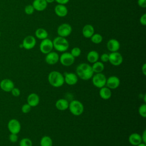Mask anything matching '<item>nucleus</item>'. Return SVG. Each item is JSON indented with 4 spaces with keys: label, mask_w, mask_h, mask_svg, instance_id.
I'll return each mask as SVG.
<instances>
[{
    "label": "nucleus",
    "mask_w": 146,
    "mask_h": 146,
    "mask_svg": "<svg viewBox=\"0 0 146 146\" xmlns=\"http://www.w3.org/2000/svg\"><path fill=\"white\" fill-rule=\"evenodd\" d=\"M48 81L54 87H60L64 83L63 75L58 71H52L48 75Z\"/></svg>",
    "instance_id": "2"
},
{
    "label": "nucleus",
    "mask_w": 146,
    "mask_h": 146,
    "mask_svg": "<svg viewBox=\"0 0 146 146\" xmlns=\"http://www.w3.org/2000/svg\"><path fill=\"white\" fill-rule=\"evenodd\" d=\"M94 34V28L90 24L86 25L82 29V34L86 38H90Z\"/></svg>",
    "instance_id": "21"
},
{
    "label": "nucleus",
    "mask_w": 146,
    "mask_h": 146,
    "mask_svg": "<svg viewBox=\"0 0 146 146\" xmlns=\"http://www.w3.org/2000/svg\"><path fill=\"white\" fill-rule=\"evenodd\" d=\"M32 5L34 10L38 11H42L47 8V3L46 0H34Z\"/></svg>",
    "instance_id": "18"
},
{
    "label": "nucleus",
    "mask_w": 146,
    "mask_h": 146,
    "mask_svg": "<svg viewBox=\"0 0 146 146\" xmlns=\"http://www.w3.org/2000/svg\"><path fill=\"white\" fill-rule=\"evenodd\" d=\"M123 61V58L121 54L117 52H112L109 54V59L108 62L114 66H118L120 65Z\"/></svg>",
    "instance_id": "8"
},
{
    "label": "nucleus",
    "mask_w": 146,
    "mask_h": 146,
    "mask_svg": "<svg viewBox=\"0 0 146 146\" xmlns=\"http://www.w3.org/2000/svg\"><path fill=\"white\" fill-rule=\"evenodd\" d=\"M92 64H93L91 67L94 73H101L103 71L104 69V65L103 62L97 61Z\"/></svg>",
    "instance_id": "25"
},
{
    "label": "nucleus",
    "mask_w": 146,
    "mask_h": 146,
    "mask_svg": "<svg viewBox=\"0 0 146 146\" xmlns=\"http://www.w3.org/2000/svg\"><path fill=\"white\" fill-rule=\"evenodd\" d=\"M142 142L144 143H146V130H144L143 131V133L142 135L141 136Z\"/></svg>",
    "instance_id": "39"
},
{
    "label": "nucleus",
    "mask_w": 146,
    "mask_h": 146,
    "mask_svg": "<svg viewBox=\"0 0 146 146\" xmlns=\"http://www.w3.org/2000/svg\"><path fill=\"white\" fill-rule=\"evenodd\" d=\"M120 83V81L119 78L116 76L112 75L107 79L106 85L110 89L114 90L117 88L119 86Z\"/></svg>",
    "instance_id": "12"
},
{
    "label": "nucleus",
    "mask_w": 146,
    "mask_h": 146,
    "mask_svg": "<svg viewBox=\"0 0 146 146\" xmlns=\"http://www.w3.org/2000/svg\"><path fill=\"white\" fill-rule=\"evenodd\" d=\"M106 76L102 72L95 73L92 77V82L94 86L97 88H100L106 86Z\"/></svg>",
    "instance_id": "5"
},
{
    "label": "nucleus",
    "mask_w": 146,
    "mask_h": 146,
    "mask_svg": "<svg viewBox=\"0 0 146 146\" xmlns=\"http://www.w3.org/2000/svg\"><path fill=\"white\" fill-rule=\"evenodd\" d=\"M99 95L102 99L104 100H108L111 97V90L107 87L104 86L100 88Z\"/></svg>",
    "instance_id": "23"
},
{
    "label": "nucleus",
    "mask_w": 146,
    "mask_h": 146,
    "mask_svg": "<svg viewBox=\"0 0 146 146\" xmlns=\"http://www.w3.org/2000/svg\"><path fill=\"white\" fill-rule=\"evenodd\" d=\"M141 71L144 75H146V64L144 63L141 67Z\"/></svg>",
    "instance_id": "41"
},
{
    "label": "nucleus",
    "mask_w": 146,
    "mask_h": 146,
    "mask_svg": "<svg viewBox=\"0 0 146 146\" xmlns=\"http://www.w3.org/2000/svg\"><path fill=\"white\" fill-rule=\"evenodd\" d=\"M35 35L37 38L43 40L47 38L48 33L45 29L43 28H39L36 30L35 32Z\"/></svg>",
    "instance_id": "26"
},
{
    "label": "nucleus",
    "mask_w": 146,
    "mask_h": 146,
    "mask_svg": "<svg viewBox=\"0 0 146 146\" xmlns=\"http://www.w3.org/2000/svg\"><path fill=\"white\" fill-rule=\"evenodd\" d=\"M109 54L107 53H103L100 56V60L103 63H106L108 62Z\"/></svg>",
    "instance_id": "35"
},
{
    "label": "nucleus",
    "mask_w": 146,
    "mask_h": 146,
    "mask_svg": "<svg viewBox=\"0 0 146 146\" xmlns=\"http://www.w3.org/2000/svg\"><path fill=\"white\" fill-rule=\"evenodd\" d=\"M58 4L61 5H65L67 4L70 0H55Z\"/></svg>",
    "instance_id": "40"
},
{
    "label": "nucleus",
    "mask_w": 146,
    "mask_h": 146,
    "mask_svg": "<svg viewBox=\"0 0 146 146\" xmlns=\"http://www.w3.org/2000/svg\"><path fill=\"white\" fill-rule=\"evenodd\" d=\"M19 146H32L33 143L29 138L25 137L19 141Z\"/></svg>",
    "instance_id": "29"
},
{
    "label": "nucleus",
    "mask_w": 146,
    "mask_h": 146,
    "mask_svg": "<svg viewBox=\"0 0 146 146\" xmlns=\"http://www.w3.org/2000/svg\"><path fill=\"white\" fill-rule=\"evenodd\" d=\"M53 47L59 52H66L69 47L68 41L66 38L57 36L52 40Z\"/></svg>",
    "instance_id": "3"
},
{
    "label": "nucleus",
    "mask_w": 146,
    "mask_h": 146,
    "mask_svg": "<svg viewBox=\"0 0 146 146\" xmlns=\"http://www.w3.org/2000/svg\"><path fill=\"white\" fill-rule=\"evenodd\" d=\"M59 60V56L58 54L55 51H51L46 54L45 57L46 62L50 64L53 65L57 63Z\"/></svg>",
    "instance_id": "14"
},
{
    "label": "nucleus",
    "mask_w": 146,
    "mask_h": 146,
    "mask_svg": "<svg viewBox=\"0 0 146 146\" xmlns=\"http://www.w3.org/2000/svg\"><path fill=\"white\" fill-rule=\"evenodd\" d=\"M53 48L52 40L47 38L43 39L39 45V50L44 54H47L52 51Z\"/></svg>",
    "instance_id": "6"
},
{
    "label": "nucleus",
    "mask_w": 146,
    "mask_h": 146,
    "mask_svg": "<svg viewBox=\"0 0 146 146\" xmlns=\"http://www.w3.org/2000/svg\"><path fill=\"white\" fill-rule=\"evenodd\" d=\"M11 94L14 96H15V97L19 96L21 94V91H20L19 89L18 88H16V87H14L12 89V90L11 91Z\"/></svg>",
    "instance_id": "36"
},
{
    "label": "nucleus",
    "mask_w": 146,
    "mask_h": 146,
    "mask_svg": "<svg viewBox=\"0 0 146 146\" xmlns=\"http://www.w3.org/2000/svg\"><path fill=\"white\" fill-rule=\"evenodd\" d=\"M138 5L142 8L146 7V0H137Z\"/></svg>",
    "instance_id": "38"
},
{
    "label": "nucleus",
    "mask_w": 146,
    "mask_h": 146,
    "mask_svg": "<svg viewBox=\"0 0 146 146\" xmlns=\"http://www.w3.org/2000/svg\"><path fill=\"white\" fill-rule=\"evenodd\" d=\"M70 53L74 58L78 57L81 54V50L80 48H79L78 47H75L73 48H72Z\"/></svg>",
    "instance_id": "31"
},
{
    "label": "nucleus",
    "mask_w": 146,
    "mask_h": 146,
    "mask_svg": "<svg viewBox=\"0 0 146 146\" xmlns=\"http://www.w3.org/2000/svg\"><path fill=\"white\" fill-rule=\"evenodd\" d=\"M14 87V82L9 79H4L0 82V88L5 92H11Z\"/></svg>",
    "instance_id": "15"
},
{
    "label": "nucleus",
    "mask_w": 146,
    "mask_h": 146,
    "mask_svg": "<svg viewBox=\"0 0 146 146\" xmlns=\"http://www.w3.org/2000/svg\"><path fill=\"white\" fill-rule=\"evenodd\" d=\"M120 43L116 39H111L107 43V49L112 52L117 51L120 48Z\"/></svg>",
    "instance_id": "16"
},
{
    "label": "nucleus",
    "mask_w": 146,
    "mask_h": 146,
    "mask_svg": "<svg viewBox=\"0 0 146 146\" xmlns=\"http://www.w3.org/2000/svg\"><path fill=\"white\" fill-rule=\"evenodd\" d=\"M40 146H52V140L48 136H44L40 141Z\"/></svg>",
    "instance_id": "27"
},
{
    "label": "nucleus",
    "mask_w": 146,
    "mask_h": 146,
    "mask_svg": "<svg viewBox=\"0 0 146 146\" xmlns=\"http://www.w3.org/2000/svg\"><path fill=\"white\" fill-rule=\"evenodd\" d=\"M54 11L56 15L59 17H64L68 14V9L64 5L58 4L55 6Z\"/></svg>",
    "instance_id": "17"
},
{
    "label": "nucleus",
    "mask_w": 146,
    "mask_h": 146,
    "mask_svg": "<svg viewBox=\"0 0 146 146\" xmlns=\"http://www.w3.org/2000/svg\"><path fill=\"white\" fill-rule=\"evenodd\" d=\"M64 76V83L69 86H73L76 84L78 81V77L76 74L73 72H65Z\"/></svg>",
    "instance_id": "13"
},
{
    "label": "nucleus",
    "mask_w": 146,
    "mask_h": 146,
    "mask_svg": "<svg viewBox=\"0 0 146 146\" xmlns=\"http://www.w3.org/2000/svg\"><path fill=\"white\" fill-rule=\"evenodd\" d=\"M94 74L91 66L86 63H80L76 68V75L83 80L91 79Z\"/></svg>",
    "instance_id": "1"
},
{
    "label": "nucleus",
    "mask_w": 146,
    "mask_h": 146,
    "mask_svg": "<svg viewBox=\"0 0 146 146\" xmlns=\"http://www.w3.org/2000/svg\"><path fill=\"white\" fill-rule=\"evenodd\" d=\"M68 108L70 112L74 116H79L84 111L83 104L78 100H73L69 103Z\"/></svg>",
    "instance_id": "4"
},
{
    "label": "nucleus",
    "mask_w": 146,
    "mask_h": 146,
    "mask_svg": "<svg viewBox=\"0 0 146 146\" xmlns=\"http://www.w3.org/2000/svg\"><path fill=\"white\" fill-rule=\"evenodd\" d=\"M60 63L64 66H70L75 61V58L71 54L70 52H63V54L59 56V60Z\"/></svg>",
    "instance_id": "7"
},
{
    "label": "nucleus",
    "mask_w": 146,
    "mask_h": 146,
    "mask_svg": "<svg viewBox=\"0 0 146 146\" xmlns=\"http://www.w3.org/2000/svg\"><path fill=\"white\" fill-rule=\"evenodd\" d=\"M9 140L12 142V143H15L17 141L18 137L17 136V134H15V133H10L9 136Z\"/></svg>",
    "instance_id": "34"
},
{
    "label": "nucleus",
    "mask_w": 146,
    "mask_h": 146,
    "mask_svg": "<svg viewBox=\"0 0 146 146\" xmlns=\"http://www.w3.org/2000/svg\"><path fill=\"white\" fill-rule=\"evenodd\" d=\"M7 128L10 133L18 134L21 131V125L17 119H12L9 121Z\"/></svg>",
    "instance_id": "10"
},
{
    "label": "nucleus",
    "mask_w": 146,
    "mask_h": 146,
    "mask_svg": "<svg viewBox=\"0 0 146 146\" xmlns=\"http://www.w3.org/2000/svg\"><path fill=\"white\" fill-rule=\"evenodd\" d=\"M39 97L35 93H31L29 95L27 98V103L31 107H36L39 103Z\"/></svg>",
    "instance_id": "19"
},
{
    "label": "nucleus",
    "mask_w": 146,
    "mask_h": 146,
    "mask_svg": "<svg viewBox=\"0 0 146 146\" xmlns=\"http://www.w3.org/2000/svg\"><path fill=\"white\" fill-rule=\"evenodd\" d=\"M34 9L32 5H28L25 7V12L27 15H31L34 11Z\"/></svg>",
    "instance_id": "32"
},
{
    "label": "nucleus",
    "mask_w": 146,
    "mask_h": 146,
    "mask_svg": "<svg viewBox=\"0 0 146 146\" xmlns=\"http://www.w3.org/2000/svg\"><path fill=\"white\" fill-rule=\"evenodd\" d=\"M31 107L28 103H26L23 104L21 107V111L24 113H29L31 111Z\"/></svg>",
    "instance_id": "33"
},
{
    "label": "nucleus",
    "mask_w": 146,
    "mask_h": 146,
    "mask_svg": "<svg viewBox=\"0 0 146 146\" xmlns=\"http://www.w3.org/2000/svg\"><path fill=\"white\" fill-rule=\"evenodd\" d=\"M1 32H0V36H1Z\"/></svg>",
    "instance_id": "44"
},
{
    "label": "nucleus",
    "mask_w": 146,
    "mask_h": 146,
    "mask_svg": "<svg viewBox=\"0 0 146 146\" xmlns=\"http://www.w3.org/2000/svg\"><path fill=\"white\" fill-rule=\"evenodd\" d=\"M139 115L145 118L146 117V104H143L141 106H140V107H139Z\"/></svg>",
    "instance_id": "30"
},
{
    "label": "nucleus",
    "mask_w": 146,
    "mask_h": 146,
    "mask_svg": "<svg viewBox=\"0 0 146 146\" xmlns=\"http://www.w3.org/2000/svg\"><path fill=\"white\" fill-rule=\"evenodd\" d=\"M128 141L131 145L133 146H136L142 142L141 135L137 133H131L129 136Z\"/></svg>",
    "instance_id": "20"
},
{
    "label": "nucleus",
    "mask_w": 146,
    "mask_h": 146,
    "mask_svg": "<svg viewBox=\"0 0 146 146\" xmlns=\"http://www.w3.org/2000/svg\"><path fill=\"white\" fill-rule=\"evenodd\" d=\"M68 102L63 98L58 99L55 103L56 108L60 111H64L68 108Z\"/></svg>",
    "instance_id": "22"
},
{
    "label": "nucleus",
    "mask_w": 146,
    "mask_h": 146,
    "mask_svg": "<svg viewBox=\"0 0 146 146\" xmlns=\"http://www.w3.org/2000/svg\"><path fill=\"white\" fill-rule=\"evenodd\" d=\"M90 38H91V41L95 44H99L103 40L102 36L98 33L94 34Z\"/></svg>",
    "instance_id": "28"
},
{
    "label": "nucleus",
    "mask_w": 146,
    "mask_h": 146,
    "mask_svg": "<svg viewBox=\"0 0 146 146\" xmlns=\"http://www.w3.org/2000/svg\"><path fill=\"white\" fill-rule=\"evenodd\" d=\"M99 58V55L95 50H91L89 51L87 55V59L91 63H94L98 61Z\"/></svg>",
    "instance_id": "24"
},
{
    "label": "nucleus",
    "mask_w": 146,
    "mask_h": 146,
    "mask_svg": "<svg viewBox=\"0 0 146 146\" xmlns=\"http://www.w3.org/2000/svg\"><path fill=\"white\" fill-rule=\"evenodd\" d=\"M23 48L26 50H31L33 48L36 44L35 38L32 35H28L26 36L22 43Z\"/></svg>",
    "instance_id": "11"
},
{
    "label": "nucleus",
    "mask_w": 146,
    "mask_h": 146,
    "mask_svg": "<svg viewBox=\"0 0 146 146\" xmlns=\"http://www.w3.org/2000/svg\"><path fill=\"white\" fill-rule=\"evenodd\" d=\"M46 2L48 3H52L53 2L55 1V0H46Z\"/></svg>",
    "instance_id": "43"
},
{
    "label": "nucleus",
    "mask_w": 146,
    "mask_h": 146,
    "mask_svg": "<svg viewBox=\"0 0 146 146\" xmlns=\"http://www.w3.org/2000/svg\"><path fill=\"white\" fill-rule=\"evenodd\" d=\"M72 32V27L70 25L64 23L59 26L57 29V33L59 36L66 38L70 35Z\"/></svg>",
    "instance_id": "9"
},
{
    "label": "nucleus",
    "mask_w": 146,
    "mask_h": 146,
    "mask_svg": "<svg viewBox=\"0 0 146 146\" xmlns=\"http://www.w3.org/2000/svg\"><path fill=\"white\" fill-rule=\"evenodd\" d=\"M136 146H146V144H145V143H143V142H141V143H140V144H139L137 145H136Z\"/></svg>",
    "instance_id": "42"
},
{
    "label": "nucleus",
    "mask_w": 146,
    "mask_h": 146,
    "mask_svg": "<svg viewBox=\"0 0 146 146\" xmlns=\"http://www.w3.org/2000/svg\"><path fill=\"white\" fill-rule=\"evenodd\" d=\"M140 23L143 26L146 25V14H143L140 18Z\"/></svg>",
    "instance_id": "37"
}]
</instances>
